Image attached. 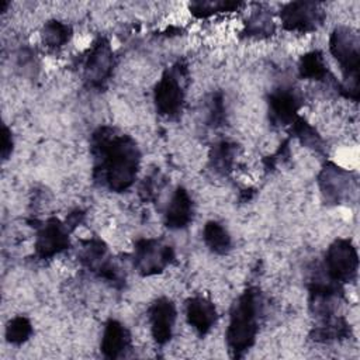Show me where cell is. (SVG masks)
Returning <instances> with one entry per match:
<instances>
[{
	"mask_svg": "<svg viewBox=\"0 0 360 360\" xmlns=\"http://www.w3.org/2000/svg\"><path fill=\"white\" fill-rule=\"evenodd\" d=\"M184 68L174 66L163 73L155 87V105L159 114L165 117H174L180 112L184 101L183 87Z\"/></svg>",
	"mask_w": 360,
	"mask_h": 360,
	"instance_id": "obj_4",
	"label": "cell"
},
{
	"mask_svg": "<svg viewBox=\"0 0 360 360\" xmlns=\"http://www.w3.org/2000/svg\"><path fill=\"white\" fill-rule=\"evenodd\" d=\"M291 135L298 138L305 146L314 148L316 150L322 149V139L316 134V131L301 117H298L292 124H291Z\"/></svg>",
	"mask_w": 360,
	"mask_h": 360,
	"instance_id": "obj_22",
	"label": "cell"
},
{
	"mask_svg": "<svg viewBox=\"0 0 360 360\" xmlns=\"http://www.w3.org/2000/svg\"><path fill=\"white\" fill-rule=\"evenodd\" d=\"M174 259L170 245L159 239H139L134 248V266L142 276L158 274Z\"/></svg>",
	"mask_w": 360,
	"mask_h": 360,
	"instance_id": "obj_6",
	"label": "cell"
},
{
	"mask_svg": "<svg viewBox=\"0 0 360 360\" xmlns=\"http://www.w3.org/2000/svg\"><path fill=\"white\" fill-rule=\"evenodd\" d=\"M225 118V108H224V98L221 93L214 94L210 105V122L212 125H222Z\"/></svg>",
	"mask_w": 360,
	"mask_h": 360,
	"instance_id": "obj_26",
	"label": "cell"
},
{
	"mask_svg": "<svg viewBox=\"0 0 360 360\" xmlns=\"http://www.w3.org/2000/svg\"><path fill=\"white\" fill-rule=\"evenodd\" d=\"M149 321L153 339L159 345H165L170 340L173 325L176 321L174 304L167 298L156 300L149 308Z\"/></svg>",
	"mask_w": 360,
	"mask_h": 360,
	"instance_id": "obj_11",
	"label": "cell"
},
{
	"mask_svg": "<svg viewBox=\"0 0 360 360\" xmlns=\"http://www.w3.org/2000/svg\"><path fill=\"white\" fill-rule=\"evenodd\" d=\"M186 316L188 323L201 335H205L217 321V311L211 301L204 297H194L187 301Z\"/></svg>",
	"mask_w": 360,
	"mask_h": 360,
	"instance_id": "obj_15",
	"label": "cell"
},
{
	"mask_svg": "<svg viewBox=\"0 0 360 360\" xmlns=\"http://www.w3.org/2000/svg\"><path fill=\"white\" fill-rule=\"evenodd\" d=\"M193 218V201L183 187H179L165 214V224L170 229H181L186 228Z\"/></svg>",
	"mask_w": 360,
	"mask_h": 360,
	"instance_id": "obj_14",
	"label": "cell"
},
{
	"mask_svg": "<svg viewBox=\"0 0 360 360\" xmlns=\"http://www.w3.org/2000/svg\"><path fill=\"white\" fill-rule=\"evenodd\" d=\"M112 72V51L110 44L101 38L90 49L84 62V79L89 86L100 89Z\"/></svg>",
	"mask_w": 360,
	"mask_h": 360,
	"instance_id": "obj_8",
	"label": "cell"
},
{
	"mask_svg": "<svg viewBox=\"0 0 360 360\" xmlns=\"http://www.w3.org/2000/svg\"><path fill=\"white\" fill-rule=\"evenodd\" d=\"M13 149V139L11 132L7 127H3V135H1V156L3 159H7Z\"/></svg>",
	"mask_w": 360,
	"mask_h": 360,
	"instance_id": "obj_28",
	"label": "cell"
},
{
	"mask_svg": "<svg viewBox=\"0 0 360 360\" xmlns=\"http://www.w3.org/2000/svg\"><path fill=\"white\" fill-rule=\"evenodd\" d=\"M163 186V181H162V176L159 173L145 179L142 187H141V194L145 200H152L156 197V194L159 193L160 187Z\"/></svg>",
	"mask_w": 360,
	"mask_h": 360,
	"instance_id": "obj_27",
	"label": "cell"
},
{
	"mask_svg": "<svg viewBox=\"0 0 360 360\" xmlns=\"http://www.w3.org/2000/svg\"><path fill=\"white\" fill-rule=\"evenodd\" d=\"M359 269L356 248L347 239L335 240L325 255V273L336 283H350Z\"/></svg>",
	"mask_w": 360,
	"mask_h": 360,
	"instance_id": "obj_5",
	"label": "cell"
},
{
	"mask_svg": "<svg viewBox=\"0 0 360 360\" xmlns=\"http://www.w3.org/2000/svg\"><path fill=\"white\" fill-rule=\"evenodd\" d=\"M259 312L260 297L256 288H248L232 305L226 343L233 356H240L255 343Z\"/></svg>",
	"mask_w": 360,
	"mask_h": 360,
	"instance_id": "obj_2",
	"label": "cell"
},
{
	"mask_svg": "<svg viewBox=\"0 0 360 360\" xmlns=\"http://www.w3.org/2000/svg\"><path fill=\"white\" fill-rule=\"evenodd\" d=\"M280 18L285 30L308 32L316 30L322 24L325 13L319 3L292 1L281 8Z\"/></svg>",
	"mask_w": 360,
	"mask_h": 360,
	"instance_id": "obj_7",
	"label": "cell"
},
{
	"mask_svg": "<svg viewBox=\"0 0 360 360\" xmlns=\"http://www.w3.org/2000/svg\"><path fill=\"white\" fill-rule=\"evenodd\" d=\"M235 158H236V145L232 142L222 141L212 148L211 162L217 172H221L224 174L229 173L232 170Z\"/></svg>",
	"mask_w": 360,
	"mask_h": 360,
	"instance_id": "obj_21",
	"label": "cell"
},
{
	"mask_svg": "<svg viewBox=\"0 0 360 360\" xmlns=\"http://www.w3.org/2000/svg\"><path fill=\"white\" fill-rule=\"evenodd\" d=\"M300 75L304 79L312 80H328L329 70L325 59L319 51L305 53L300 60Z\"/></svg>",
	"mask_w": 360,
	"mask_h": 360,
	"instance_id": "obj_18",
	"label": "cell"
},
{
	"mask_svg": "<svg viewBox=\"0 0 360 360\" xmlns=\"http://www.w3.org/2000/svg\"><path fill=\"white\" fill-rule=\"evenodd\" d=\"M319 187L328 201L335 204L340 202L350 188L349 173L332 163H328L319 174Z\"/></svg>",
	"mask_w": 360,
	"mask_h": 360,
	"instance_id": "obj_13",
	"label": "cell"
},
{
	"mask_svg": "<svg viewBox=\"0 0 360 360\" xmlns=\"http://www.w3.org/2000/svg\"><path fill=\"white\" fill-rule=\"evenodd\" d=\"M271 31H273L271 20H270L267 15L262 14V13L253 15V17L249 20L248 25H246V32H248L249 35L270 34Z\"/></svg>",
	"mask_w": 360,
	"mask_h": 360,
	"instance_id": "obj_25",
	"label": "cell"
},
{
	"mask_svg": "<svg viewBox=\"0 0 360 360\" xmlns=\"http://www.w3.org/2000/svg\"><path fill=\"white\" fill-rule=\"evenodd\" d=\"M350 335L349 323L340 316H328L322 319V323L312 332V339L316 342H332L345 339Z\"/></svg>",
	"mask_w": 360,
	"mask_h": 360,
	"instance_id": "obj_17",
	"label": "cell"
},
{
	"mask_svg": "<svg viewBox=\"0 0 360 360\" xmlns=\"http://www.w3.org/2000/svg\"><path fill=\"white\" fill-rule=\"evenodd\" d=\"M94 177L112 191L129 188L139 167V149L135 141L114 128H98L91 138Z\"/></svg>",
	"mask_w": 360,
	"mask_h": 360,
	"instance_id": "obj_1",
	"label": "cell"
},
{
	"mask_svg": "<svg viewBox=\"0 0 360 360\" xmlns=\"http://www.w3.org/2000/svg\"><path fill=\"white\" fill-rule=\"evenodd\" d=\"M202 238L205 245L218 255H224L231 248V236L226 232V229L215 222V221H210L205 224L204 231H202Z\"/></svg>",
	"mask_w": 360,
	"mask_h": 360,
	"instance_id": "obj_19",
	"label": "cell"
},
{
	"mask_svg": "<svg viewBox=\"0 0 360 360\" xmlns=\"http://www.w3.org/2000/svg\"><path fill=\"white\" fill-rule=\"evenodd\" d=\"M329 49L345 77V86L340 91L346 97L357 101L360 66V42L357 34L346 27L335 28L329 39Z\"/></svg>",
	"mask_w": 360,
	"mask_h": 360,
	"instance_id": "obj_3",
	"label": "cell"
},
{
	"mask_svg": "<svg viewBox=\"0 0 360 360\" xmlns=\"http://www.w3.org/2000/svg\"><path fill=\"white\" fill-rule=\"evenodd\" d=\"M240 6H242V3H238V1H218V0L214 1V0H211V1H194L190 4V10L197 17H208L215 13L238 10Z\"/></svg>",
	"mask_w": 360,
	"mask_h": 360,
	"instance_id": "obj_23",
	"label": "cell"
},
{
	"mask_svg": "<svg viewBox=\"0 0 360 360\" xmlns=\"http://www.w3.org/2000/svg\"><path fill=\"white\" fill-rule=\"evenodd\" d=\"M31 332V322L25 316H15L8 322L6 328V338L8 342L20 345L30 338Z\"/></svg>",
	"mask_w": 360,
	"mask_h": 360,
	"instance_id": "obj_24",
	"label": "cell"
},
{
	"mask_svg": "<svg viewBox=\"0 0 360 360\" xmlns=\"http://www.w3.org/2000/svg\"><path fill=\"white\" fill-rule=\"evenodd\" d=\"M131 339L127 328L118 321L110 319L105 323L103 339H101V352L108 359H117L129 347Z\"/></svg>",
	"mask_w": 360,
	"mask_h": 360,
	"instance_id": "obj_16",
	"label": "cell"
},
{
	"mask_svg": "<svg viewBox=\"0 0 360 360\" xmlns=\"http://www.w3.org/2000/svg\"><path fill=\"white\" fill-rule=\"evenodd\" d=\"M300 101L290 89H278L269 96L270 121L276 125H291L298 118Z\"/></svg>",
	"mask_w": 360,
	"mask_h": 360,
	"instance_id": "obj_12",
	"label": "cell"
},
{
	"mask_svg": "<svg viewBox=\"0 0 360 360\" xmlns=\"http://www.w3.org/2000/svg\"><path fill=\"white\" fill-rule=\"evenodd\" d=\"M69 246L68 226L56 218L48 219L37 232L35 252L41 259H48Z\"/></svg>",
	"mask_w": 360,
	"mask_h": 360,
	"instance_id": "obj_10",
	"label": "cell"
},
{
	"mask_svg": "<svg viewBox=\"0 0 360 360\" xmlns=\"http://www.w3.org/2000/svg\"><path fill=\"white\" fill-rule=\"evenodd\" d=\"M72 37V28L58 20L48 21L42 28V41L49 48L63 46Z\"/></svg>",
	"mask_w": 360,
	"mask_h": 360,
	"instance_id": "obj_20",
	"label": "cell"
},
{
	"mask_svg": "<svg viewBox=\"0 0 360 360\" xmlns=\"http://www.w3.org/2000/svg\"><path fill=\"white\" fill-rule=\"evenodd\" d=\"M80 260L83 264L98 277L110 281L114 285L122 283V277L118 269L108 259L107 248L100 239H90L84 243L83 250L80 253Z\"/></svg>",
	"mask_w": 360,
	"mask_h": 360,
	"instance_id": "obj_9",
	"label": "cell"
}]
</instances>
